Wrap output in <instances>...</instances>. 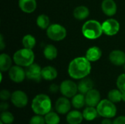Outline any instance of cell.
<instances>
[{"mask_svg": "<svg viewBox=\"0 0 125 124\" xmlns=\"http://www.w3.org/2000/svg\"><path fill=\"white\" fill-rule=\"evenodd\" d=\"M91 63L85 56L73 58L68 66L67 72L69 76L75 80H81L86 77L92 70Z\"/></svg>", "mask_w": 125, "mask_h": 124, "instance_id": "6da1fadb", "label": "cell"}, {"mask_svg": "<svg viewBox=\"0 0 125 124\" xmlns=\"http://www.w3.org/2000/svg\"><path fill=\"white\" fill-rule=\"evenodd\" d=\"M51 99L46 94H38L33 99L31 102V109L36 115H45L51 112Z\"/></svg>", "mask_w": 125, "mask_h": 124, "instance_id": "7a4b0ae2", "label": "cell"}, {"mask_svg": "<svg viewBox=\"0 0 125 124\" xmlns=\"http://www.w3.org/2000/svg\"><path fill=\"white\" fill-rule=\"evenodd\" d=\"M82 34L88 39H97L103 34L102 23L96 20H89L82 26Z\"/></svg>", "mask_w": 125, "mask_h": 124, "instance_id": "3957f363", "label": "cell"}, {"mask_svg": "<svg viewBox=\"0 0 125 124\" xmlns=\"http://www.w3.org/2000/svg\"><path fill=\"white\" fill-rule=\"evenodd\" d=\"M34 53L31 49L23 48L15 52L12 59L16 65L26 68L34 63Z\"/></svg>", "mask_w": 125, "mask_h": 124, "instance_id": "277c9868", "label": "cell"}, {"mask_svg": "<svg viewBox=\"0 0 125 124\" xmlns=\"http://www.w3.org/2000/svg\"><path fill=\"white\" fill-rule=\"evenodd\" d=\"M96 108L99 115L103 118H112L116 116L117 113V108L115 103L112 102L108 99L101 100Z\"/></svg>", "mask_w": 125, "mask_h": 124, "instance_id": "5b68a950", "label": "cell"}, {"mask_svg": "<svg viewBox=\"0 0 125 124\" xmlns=\"http://www.w3.org/2000/svg\"><path fill=\"white\" fill-rule=\"evenodd\" d=\"M46 34L50 39L59 42L67 37V30L64 26L59 23H52L47 29Z\"/></svg>", "mask_w": 125, "mask_h": 124, "instance_id": "8992f818", "label": "cell"}, {"mask_svg": "<svg viewBox=\"0 0 125 124\" xmlns=\"http://www.w3.org/2000/svg\"><path fill=\"white\" fill-rule=\"evenodd\" d=\"M61 94L67 98H73L78 91V85L73 80H65L62 81L59 86Z\"/></svg>", "mask_w": 125, "mask_h": 124, "instance_id": "52a82bcc", "label": "cell"}, {"mask_svg": "<svg viewBox=\"0 0 125 124\" xmlns=\"http://www.w3.org/2000/svg\"><path fill=\"white\" fill-rule=\"evenodd\" d=\"M103 34L107 36H114L120 30L119 22L114 18H108L102 23Z\"/></svg>", "mask_w": 125, "mask_h": 124, "instance_id": "ba28073f", "label": "cell"}, {"mask_svg": "<svg viewBox=\"0 0 125 124\" xmlns=\"http://www.w3.org/2000/svg\"><path fill=\"white\" fill-rule=\"evenodd\" d=\"M8 75H9L10 79L12 82L16 83H22L26 77L25 69H23L22 67L16 65V64L14 66H12V67L9 69Z\"/></svg>", "mask_w": 125, "mask_h": 124, "instance_id": "9c48e42d", "label": "cell"}, {"mask_svg": "<svg viewBox=\"0 0 125 124\" xmlns=\"http://www.w3.org/2000/svg\"><path fill=\"white\" fill-rule=\"evenodd\" d=\"M10 99L12 105L18 108L25 107L29 102L26 94L21 90H17L12 92Z\"/></svg>", "mask_w": 125, "mask_h": 124, "instance_id": "30bf717a", "label": "cell"}, {"mask_svg": "<svg viewBox=\"0 0 125 124\" xmlns=\"http://www.w3.org/2000/svg\"><path fill=\"white\" fill-rule=\"evenodd\" d=\"M26 78L35 82H40L42 77V68L36 63H33L25 69Z\"/></svg>", "mask_w": 125, "mask_h": 124, "instance_id": "8fae6325", "label": "cell"}, {"mask_svg": "<svg viewBox=\"0 0 125 124\" xmlns=\"http://www.w3.org/2000/svg\"><path fill=\"white\" fill-rule=\"evenodd\" d=\"M72 103L67 97L63 96L59 98L55 103V109L56 113L61 115L67 114L71 109Z\"/></svg>", "mask_w": 125, "mask_h": 124, "instance_id": "7c38bea8", "label": "cell"}, {"mask_svg": "<svg viewBox=\"0 0 125 124\" xmlns=\"http://www.w3.org/2000/svg\"><path fill=\"white\" fill-rule=\"evenodd\" d=\"M86 105L89 107H97L100 102L101 101L100 93L98 90L92 88L85 94Z\"/></svg>", "mask_w": 125, "mask_h": 124, "instance_id": "4fadbf2b", "label": "cell"}, {"mask_svg": "<svg viewBox=\"0 0 125 124\" xmlns=\"http://www.w3.org/2000/svg\"><path fill=\"white\" fill-rule=\"evenodd\" d=\"M109 60L115 66H124L125 64V53L121 50H114L109 54Z\"/></svg>", "mask_w": 125, "mask_h": 124, "instance_id": "5bb4252c", "label": "cell"}, {"mask_svg": "<svg viewBox=\"0 0 125 124\" xmlns=\"http://www.w3.org/2000/svg\"><path fill=\"white\" fill-rule=\"evenodd\" d=\"M101 8L103 13L108 17L115 15L117 12V5L114 0H103L101 4Z\"/></svg>", "mask_w": 125, "mask_h": 124, "instance_id": "9a60e30c", "label": "cell"}, {"mask_svg": "<svg viewBox=\"0 0 125 124\" xmlns=\"http://www.w3.org/2000/svg\"><path fill=\"white\" fill-rule=\"evenodd\" d=\"M18 6L21 10L25 13L30 14L35 11L37 9L36 0H19Z\"/></svg>", "mask_w": 125, "mask_h": 124, "instance_id": "2e32d148", "label": "cell"}, {"mask_svg": "<svg viewBox=\"0 0 125 124\" xmlns=\"http://www.w3.org/2000/svg\"><path fill=\"white\" fill-rule=\"evenodd\" d=\"M102 50L99 47L92 46L86 50L85 57L90 62H96L100 59V58L102 57Z\"/></svg>", "mask_w": 125, "mask_h": 124, "instance_id": "e0dca14e", "label": "cell"}, {"mask_svg": "<svg viewBox=\"0 0 125 124\" xmlns=\"http://www.w3.org/2000/svg\"><path fill=\"white\" fill-rule=\"evenodd\" d=\"M90 12L87 7L84 5H80L76 7L73 10V16L76 20H83L89 16Z\"/></svg>", "mask_w": 125, "mask_h": 124, "instance_id": "ac0fdd59", "label": "cell"}, {"mask_svg": "<svg viewBox=\"0 0 125 124\" xmlns=\"http://www.w3.org/2000/svg\"><path fill=\"white\" fill-rule=\"evenodd\" d=\"M58 76V72L56 69L51 66H46L42 68V79L51 81L56 79Z\"/></svg>", "mask_w": 125, "mask_h": 124, "instance_id": "d6986e66", "label": "cell"}, {"mask_svg": "<svg viewBox=\"0 0 125 124\" xmlns=\"http://www.w3.org/2000/svg\"><path fill=\"white\" fill-rule=\"evenodd\" d=\"M66 119L68 124H81L84 118L83 113L80 111L72 110L67 113Z\"/></svg>", "mask_w": 125, "mask_h": 124, "instance_id": "ffe728a7", "label": "cell"}, {"mask_svg": "<svg viewBox=\"0 0 125 124\" xmlns=\"http://www.w3.org/2000/svg\"><path fill=\"white\" fill-rule=\"evenodd\" d=\"M94 83L90 78H83L78 84V91L81 94H86L88 91L93 88Z\"/></svg>", "mask_w": 125, "mask_h": 124, "instance_id": "44dd1931", "label": "cell"}, {"mask_svg": "<svg viewBox=\"0 0 125 124\" xmlns=\"http://www.w3.org/2000/svg\"><path fill=\"white\" fill-rule=\"evenodd\" d=\"M12 66V61L11 57L7 53H1L0 55V70L1 72L9 71Z\"/></svg>", "mask_w": 125, "mask_h": 124, "instance_id": "7402d4cb", "label": "cell"}, {"mask_svg": "<svg viewBox=\"0 0 125 124\" xmlns=\"http://www.w3.org/2000/svg\"><path fill=\"white\" fill-rule=\"evenodd\" d=\"M43 55L44 57L49 61L54 60L58 56V50L53 45L48 44L44 48Z\"/></svg>", "mask_w": 125, "mask_h": 124, "instance_id": "603a6c76", "label": "cell"}, {"mask_svg": "<svg viewBox=\"0 0 125 124\" xmlns=\"http://www.w3.org/2000/svg\"><path fill=\"white\" fill-rule=\"evenodd\" d=\"M83 118L88 121H92L96 119L99 116V113L97 112V108L94 107H89L88 106L86 107L83 111Z\"/></svg>", "mask_w": 125, "mask_h": 124, "instance_id": "cb8c5ba5", "label": "cell"}, {"mask_svg": "<svg viewBox=\"0 0 125 124\" xmlns=\"http://www.w3.org/2000/svg\"><path fill=\"white\" fill-rule=\"evenodd\" d=\"M72 105L75 109H81L84 107L86 105V98L85 94H77L73 98L71 101Z\"/></svg>", "mask_w": 125, "mask_h": 124, "instance_id": "d4e9b609", "label": "cell"}, {"mask_svg": "<svg viewBox=\"0 0 125 124\" xmlns=\"http://www.w3.org/2000/svg\"><path fill=\"white\" fill-rule=\"evenodd\" d=\"M36 23L37 26L41 29H47L50 24V19L49 17L45 14L39 15L36 20Z\"/></svg>", "mask_w": 125, "mask_h": 124, "instance_id": "484cf974", "label": "cell"}, {"mask_svg": "<svg viewBox=\"0 0 125 124\" xmlns=\"http://www.w3.org/2000/svg\"><path fill=\"white\" fill-rule=\"evenodd\" d=\"M22 45L23 48L32 50L36 45V39L31 34H26L22 39Z\"/></svg>", "mask_w": 125, "mask_h": 124, "instance_id": "4316f807", "label": "cell"}, {"mask_svg": "<svg viewBox=\"0 0 125 124\" xmlns=\"http://www.w3.org/2000/svg\"><path fill=\"white\" fill-rule=\"evenodd\" d=\"M108 98L114 103H119L122 101V92L119 89H112L108 92Z\"/></svg>", "mask_w": 125, "mask_h": 124, "instance_id": "83f0119b", "label": "cell"}, {"mask_svg": "<svg viewBox=\"0 0 125 124\" xmlns=\"http://www.w3.org/2000/svg\"><path fill=\"white\" fill-rule=\"evenodd\" d=\"M44 117L46 124H59L60 123V118L58 115V113L51 111L45 115Z\"/></svg>", "mask_w": 125, "mask_h": 124, "instance_id": "f1b7e54d", "label": "cell"}, {"mask_svg": "<svg viewBox=\"0 0 125 124\" xmlns=\"http://www.w3.org/2000/svg\"><path fill=\"white\" fill-rule=\"evenodd\" d=\"M0 119H1V122H2L3 124H11L14 121V116L10 112H8L7 110V111L1 112L0 115Z\"/></svg>", "mask_w": 125, "mask_h": 124, "instance_id": "f546056e", "label": "cell"}, {"mask_svg": "<svg viewBox=\"0 0 125 124\" xmlns=\"http://www.w3.org/2000/svg\"><path fill=\"white\" fill-rule=\"evenodd\" d=\"M116 86L122 93H125V73L121 74L116 80Z\"/></svg>", "mask_w": 125, "mask_h": 124, "instance_id": "4dcf8cb0", "label": "cell"}, {"mask_svg": "<svg viewBox=\"0 0 125 124\" xmlns=\"http://www.w3.org/2000/svg\"><path fill=\"white\" fill-rule=\"evenodd\" d=\"M29 124H46L45 117L40 115H34L29 121Z\"/></svg>", "mask_w": 125, "mask_h": 124, "instance_id": "1f68e13d", "label": "cell"}, {"mask_svg": "<svg viewBox=\"0 0 125 124\" xmlns=\"http://www.w3.org/2000/svg\"><path fill=\"white\" fill-rule=\"evenodd\" d=\"M11 96L12 94L7 89H3L0 91V99L1 101H7L11 99Z\"/></svg>", "mask_w": 125, "mask_h": 124, "instance_id": "d6a6232c", "label": "cell"}, {"mask_svg": "<svg viewBox=\"0 0 125 124\" xmlns=\"http://www.w3.org/2000/svg\"><path fill=\"white\" fill-rule=\"evenodd\" d=\"M113 124H125V116L121 115L117 117L114 121Z\"/></svg>", "mask_w": 125, "mask_h": 124, "instance_id": "836d02e7", "label": "cell"}, {"mask_svg": "<svg viewBox=\"0 0 125 124\" xmlns=\"http://www.w3.org/2000/svg\"><path fill=\"white\" fill-rule=\"evenodd\" d=\"M59 90V86L55 83H53L49 87V91L52 94H56L58 92V91Z\"/></svg>", "mask_w": 125, "mask_h": 124, "instance_id": "e575fe53", "label": "cell"}, {"mask_svg": "<svg viewBox=\"0 0 125 124\" xmlns=\"http://www.w3.org/2000/svg\"><path fill=\"white\" fill-rule=\"evenodd\" d=\"M9 108V105L8 103L5 102V101H2L0 104V110L1 112L7 111Z\"/></svg>", "mask_w": 125, "mask_h": 124, "instance_id": "d590c367", "label": "cell"}, {"mask_svg": "<svg viewBox=\"0 0 125 124\" xmlns=\"http://www.w3.org/2000/svg\"><path fill=\"white\" fill-rule=\"evenodd\" d=\"M4 47H5V43L4 42V38H3V36L1 34L0 35V50H3Z\"/></svg>", "mask_w": 125, "mask_h": 124, "instance_id": "8d00e7d4", "label": "cell"}, {"mask_svg": "<svg viewBox=\"0 0 125 124\" xmlns=\"http://www.w3.org/2000/svg\"><path fill=\"white\" fill-rule=\"evenodd\" d=\"M101 124H113V121H111V118H104V119L102 121Z\"/></svg>", "mask_w": 125, "mask_h": 124, "instance_id": "74e56055", "label": "cell"}, {"mask_svg": "<svg viewBox=\"0 0 125 124\" xmlns=\"http://www.w3.org/2000/svg\"><path fill=\"white\" fill-rule=\"evenodd\" d=\"M122 101L125 102V93H122Z\"/></svg>", "mask_w": 125, "mask_h": 124, "instance_id": "f35d334b", "label": "cell"}, {"mask_svg": "<svg viewBox=\"0 0 125 124\" xmlns=\"http://www.w3.org/2000/svg\"><path fill=\"white\" fill-rule=\"evenodd\" d=\"M124 69H125V65H124Z\"/></svg>", "mask_w": 125, "mask_h": 124, "instance_id": "ab89813d", "label": "cell"}, {"mask_svg": "<svg viewBox=\"0 0 125 124\" xmlns=\"http://www.w3.org/2000/svg\"><path fill=\"white\" fill-rule=\"evenodd\" d=\"M3 124L2 122H1V124Z\"/></svg>", "mask_w": 125, "mask_h": 124, "instance_id": "60d3db41", "label": "cell"}]
</instances>
